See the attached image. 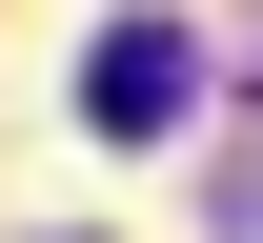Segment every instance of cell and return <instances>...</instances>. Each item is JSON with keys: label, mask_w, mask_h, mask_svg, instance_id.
<instances>
[{"label": "cell", "mask_w": 263, "mask_h": 243, "mask_svg": "<svg viewBox=\"0 0 263 243\" xmlns=\"http://www.w3.org/2000/svg\"><path fill=\"white\" fill-rule=\"evenodd\" d=\"M182 102H202V41L162 21V0H142V21H101V61H81V122H101V142H162Z\"/></svg>", "instance_id": "cell-1"}]
</instances>
